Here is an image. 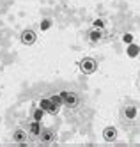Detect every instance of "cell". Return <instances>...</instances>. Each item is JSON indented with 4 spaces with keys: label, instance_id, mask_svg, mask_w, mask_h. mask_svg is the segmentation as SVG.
<instances>
[{
    "label": "cell",
    "instance_id": "9c48e42d",
    "mask_svg": "<svg viewBox=\"0 0 140 147\" xmlns=\"http://www.w3.org/2000/svg\"><path fill=\"white\" fill-rule=\"evenodd\" d=\"M28 133H30L32 136H39V135H41V122L32 119V122L28 124Z\"/></svg>",
    "mask_w": 140,
    "mask_h": 147
},
{
    "label": "cell",
    "instance_id": "3957f363",
    "mask_svg": "<svg viewBox=\"0 0 140 147\" xmlns=\"http://www.w3.org/2000/svg\"><path fill=\"white\" fill-rule=\"evenodd\" d=\"M121 115H122L124 121L133 122V121H137V117H138V108L135 107V105H124L122 110H121Z\"/></svg>",
    "mask_w": 140,
    "mask_h": 147
},
{
    "label": "cell",
    "instance_id": "52a82bcc",
    "mask_svg": "<svg viewBox=\"0 0 140 147\" xmlns=\"http://www.w3.org/2000/svg\"><path fill=\"white\" fill-rule=\"evenodd\" d=\"M105 34H106V30H101V28H91L89 30V41L91 43H99V41L105 37Z\"/></svg>",
    "mask_w": 140,
    "mask_h": 147
},
{
    "label": "cell",
    "instance_id": "5b68a950",
    "mask_svg": "<svg viewBox=\"0 0 140 147\" xmlns=\"http://www.w3.org/2000/svg\"><path fill=\"white\" fill-rule=\"evenodd\" d=\"M20 41L23 45H27V46H32L37 41V34L34 32L32 28H25L23 32H21V36H20Z\"/></svg>",
    "mask_w": 140,
    "mask_h": 147
},
{
    "label": "cell",
    "instance_id": "ba28073f",
    "mask_svg": "<svg viewBox=\"0 0 140 147\" xmlns=\"http://www.w3.org/2000/svg\"><path fill=\"white\" fill-rule=\"evenodd\" d=\"M27 138H28V135H27V131H25L23 128H16V129L13 131V142L23 144V142H27Z\"/></svg>",
    "mask_w": 140,
    "mask_h": 147
},
{
    "label": "cell",
    "instance_id": "8fae6325",
    "mask_svg": "<svg viewBox=\"0 0 140 147\" xmlns=\"http://www.w3.org/2000/svg\"><path fill=\"white\" fill-rule=\"evenodd\" d=\"M45 110H43L41 107H34V108H32V119H34V121H43V117H45Z\"/></svg>",
    "mask_w": 140,
    "mask_h": 147
},
{
    "label": "cell",
    "instance_id": "277c9868",
    "mask_svg": "<svg viewBox=\"0 0 140 147\" xmlns=\"http://www.w3.org/2000/svg\"><path fill=\"white\" fill-rule=\"evenodd\" d=\"M39 107L45 110L46 113H51V115H57L59 113V110H60V107L59 105H55L50 98H41V101H39Z\"/></svg>",
    "mask_w": 140,
    "mask_h": 147
},
{
    "label": "cell",
    "instance_id": "30bf717a",
    "mask_svg": "<svg viewBox=\"0 0 140 147\" xmlns=\"http://www.w3.org/2000/svg\"><path fill=\"white\" fill-rule=\"evenodd\" d=\"M41 142L43 144H50V142H53L55 140V133H53L51 129H45V131H41Z\"/></svg>",
    "mask_w": 140,
    "mask_h": 147
},
{
    "label": "cell",
    "instance_id": "7a4b0ae2",
    "mask_svg": "<svg viewBox=\"0 0 140 147\" xmlns=\"http://www.w3.org/2000/svg\"><path fill=\"white\" fill-rule=\"evenodd\" d=\"M78 67H80V71L83 75H92V73H96V69H98V62H96L92 57H83L78 62Z\"/></svg>",
    "mask_w": 140,
    "mask_h": 147
},
{
    "label": "cell",
    "instance_id": "8992f818",
    "mask_svg": "<svg viewBox=\"0 0 140 147\" xmlns=\"http://www.w3.org/2000/svg\"><path fill=\"white\" fill-rule=\"evenodd\" d=\"M103 140L105 142H115L117 140V128L115 126H106L103 129Z\"/></svg>",
    "mask_w": 140,
    "mask_h": 147
},
{
    "label": "cell",
    "instance_id": "6da1fadb",
    "mask_svg": "<svg viewBox=\"0 0 140 147\" xmlns=\"http://www.w3.org/2000/svg\"><path fill=\"white\" fill-rule=\"evenodd\" d=\"M60 98H62V105H64V107H68L71 110H74L80 105V98H78V94H74V92L62 90L60 92Z\"/></svg>",
    "mask_w": 140,
    "mask_h": 147
},
{
    "label": "cell",
    "instance_id": "7c38bea8",
    "mask_svg": "<svg viewBox=\"0 0 140 147\" xmlns=\"http://www.w3.org/2000/svg\"><path fill=\"white\" fill-rule=\"evenodd\" d=\"M92 27L94 28H101V30H106V22L103 18H96L94 22H92Z\"/></svg>",
    "mask_w": 140,
    "mask_h": 147
}]
</instances>
